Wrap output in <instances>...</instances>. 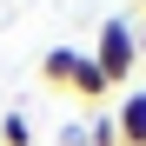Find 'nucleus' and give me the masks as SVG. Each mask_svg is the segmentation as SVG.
Instances as JSON below:
<instances>
[{
	"mask_svg": "<svg viewBox=\"0 0 146 146\" xmlns=\"http://www.w3.org/2000/svg\"><path fill=\"white\" fill-rule=\"evenodd\" d=\"M133 53H139V40H133V20H106L100 27V46H93V66L106 73V86H126L133 80Z\"/></svg>",
	"mask_w": 146,
	"mask_h": 146,
	"instance_id": "obj_1",
	"label": "nucleus"
},
{
	"mask_svg": "<svg viewBox=\"0 0 146 146\" xmlns=\"http://www.w3.org/2000/svg\"><path fill=\"white\" fill-rule=\"evenodd\" d=\"M113 126H119V146H146V93H126L119 100Z\"/></svg>",
	"mask_w": 146,
	"mask_h": 146,
	"instance_id": "obj_2",
	"label": "nucleus"
},
{
	"mask_svg": "<svg viewBox=\"0 0 146 146\" xmlns=\"http://www.w3.org/2000/svg\"><path fill=\"white\" fill-rule=\"evenodd\" d=\"M66 93H73V100H106V73L100 66H93V53H80V60H73V80H66Z\"/></svg>",
	"mask_w": 146,
	"mask_h": 146,
	"instance_id": "obj_3",
	"label": "nucleus"
},
{
	"mask_svg": "<svg viewBox=\"0 0 146 146\" xmlns=\"http://www.w3.org/2000/svg\"><path fill=\"white\" fill-rule=\"evenodd\" d=\"M73 60H80L73 46H53V53L40 60V80H46V86H66V80H73Z\"/></svg>",
	"mask_w": 146,
	"mask_h": 146,
	"instance_id": "obj_4",
	"label": "nucleus"
},
{
	"mask_svg": "<svg viewBox=\"0 0 146 146\" xmlns=\"http://www.w3.org/2000/svg\"><path fill=\"white\" fill-rule=\"evenodd\" d=\"M0 146H33V126H27V113H0Z\"/></svg>",
	"mask_w": 146,
	"mask_h": 146,
	"instance_id": "obj_5",
	"label": "nucleus"
},
{
	"mask_svg": "<svg viewBox=\"0 0 146 146\" xmlns=\"http://www.w3.org/2000/svg\"><path fill=\"white\" fill-rule=\"evenodd\" d=\"M93 146H119V126H113V113H100V119H93V133H86Z\"/></svg>",
	"mask_w": 146,
	"mask_h": 146,
	"instance_id": "obj_6",
	"label": "nucleus"
},
{
	"mask_svg": "<svg viewBox=\"0 0 146 146\" xmlns=\"http://www.w3.org/2000/svg\"><path fill=\"white\" fill-rule=\"evenodd\" d=\"M139 7H146V0H139Z\"/></svg>",
	"mask_w": 146,
	"mask_h": 146,
	"instance_id": "obj_7",
	"label": "nucleus"
}]
</instances>
